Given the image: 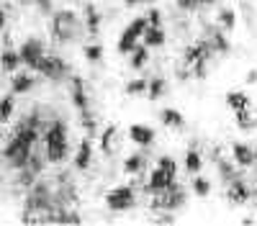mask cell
<instances>
[{
	"label": "cell",
	"mask_w": 257,
	"mask_h": 226,
	"mask_svg": "<svg viewBox=\"0 0 257 226\" xmlns=\"http://www.w3.org/2000/svg\"><path fill=\"white\" fill-rule=\"evenodd\" d=\"M118 149V126L116 123H108L103 131H100V152L105 157H111Z\"/></svg>",
	"instance_id": "20"
},
{
	"label": "cell",
	"mask_w": 257,
	"mask_h": 226,
	"mask_svg": "<svg viewBox=\"0 0 257 226\" xmlns=\"http://www.w3.org/2000/svg\"><path fill=\"white\" fill-rule=\"evenodd\" d=\"M185 198L188 195L183 190V185L178 182L175 188L152 195V205H149V208H152V211H178V208H183V205H185Z\"/></svg>",
	"instance_id": "10"
},
{
	"label": "cell",
	"mask_w": 257,
	"mask_h": 226,
	"mask_svg": "<svg viewBox=\"0 0 257 226\" xmlns=\"http://www.w3.org/2000/svg\"><path fill=\"white\" fill-rule=\"evenodd\" d=\"M147 82L144 77H134V80H128L126 85H123V93L126 95H132V98H139V95H147Z\"/></svg>",
	"instance_id": "34"
},
{
	"label": "cell",
	"mask_w": 257,
	"mask_h": 226,
	"mask_svg": "<svg viewBox=\"0 0 257 226\" xmlns=\"http://www.w3.org/2000/svg\"><path fill=\"white\" fill-rule=\"evenodd\" d=\"M34 6L41 11V13H52V6H54V0H34Z\"/></svg>",
	"instance_id": "37"
},
{
	"label": "cell",
	"mask_w": 257,
	"mask_h": 226,
	"mask_svg": "<svg viewBox=\"0 0 257 226\" xmlns=\"http://www.w3.org/2000/svg\"><path fill=\"white\" fill-rule=\"evenodd\" d=\"M234 123H237L239 131H252V129H257V121H254V116H252L249 108L234 111Z\"/></svg>",
	"instance_id": "32"
},
{
	"label": "cell",
	"mask_w": 257,
	"mask_h": 226,
	"mask_svg": "<svg viewBox=\"0 0 257 226\" xmlns=\"http://www.w3.org/2000/svg\"><path fill=\"white\" fill-rule=\"evenodd\" d=\"M147 21H149V26H162V11L157 8V6H152V8H149L147 11Z\"/></svg>",
	"instance_id": "36"
},
{
	"label": "cell",
	"mask_w": 257,
	"mask_h": 226,
	"mask_svg": "<svg viewBox=\"0 0 257 226\" xmlns=\"http://www.w3.org/2000/svg\"><path fill=\"white\" fill-rule=\"evenodd\" d=\"M252 198L257 200V180H254V188H252Z\"/></svg>",
	"instance_id": "41"
},
{
	"label": "cell",
	"mask_w": 257,
	"mask_h": 226,
	"mask_svg": "<svg viewBox=\"0 0 257 226\" xmlns=\"http://www.w3.org/2000/svg\"><path fill=\"white\" fill-rule=\"evenodd\" d=\"M18 54H21V62H24L29 70L36 72V67L41 65V59L47 57V47H44V41H41L39 36H29L24 44H21Z\"/></svg>",
	"instance_id": "12"
},
{
	"label": "cell",
	"mask_w": 257,
	"mask_h": 226,
	"mask_svg": "<svg viewBox=\"0 0 257 226\" xmlns=\"http://www.w3.org/2000/svg\"><path fill=\"white\" fill-rule=\"evenodd\" d=\"M216 26L219 29H224L226 34H231L234 29H237V24H239V16H237V11L234 8H229V6H221L219 11H216Z\"/></svg>",
	"instance_id": "23"
},
{
	"label": "cell",
	"mask_w": 257,
	"mask_h": 226,
	"mask_svg": "<svg viewBox=\"0 0 257 226\" xmlns=\"http://www.w3.org/2000/svg\"><path fill=\"white\" fill-rule=\"evenodd\" d=\"M183 164H185V172L188 175H198L203 170V154H201V149H196V144H190V147L185 149Z\"/></svg>",
	"instance_id": "24"
},
{
	"label": "cell",
	"mask_w": 257,
	"mask_h": 226,
	"mask_svg": "<svg viewBox=\"0 0 257 226\" xmlns=\"http://www.w3.org/2000/svg\"><path fill=\"white\" fill-rule=\"evenodd\" d=\"M41 123H47V121H41V113H39V111L26 113L24 118H21V123H16L13 134L8 136L6 147H3V159L8 162L11 170L18 172V170L26 167L31 152L36 149V144H39Z\"/></svg>",
	"instance_id": "1"
},
{
	"label": "cell",
	"mask_w": 257,
	"mask_h": 226,
	"mask_svg": "<svg viewBox=\"0 0 257 226\" xmlns=\"http://www.w3.org/2000/svg\"><path fill=\"white\" fill-rule=\"evenodd\" d=\"M36 85V80L31 72H13L11 77V93L13 95H24V93H31Z\"/></svg>",
	"instance_id": "21"
},
{
	"label": "cell",
	"mask_w": 257,
	"mask_h": 226,
	"mask_svg": "<svg viewBox=\"0 0 257 226\" xmlns=\"http://www.w3.org/2000/svg\"><path fill=\"white\" fill-rule=\"evenodd\" d=\"M254 162H257V147H254Z\"/></svg>",
	"instance_id": "43"
},
{
	"label": "cell",
	"mask_w": 257,
	"mask_h": 226,
	"mask_svg": "<svg viewBox=\"0 0 257 226\" xmlns=\"http://www.w3.org/2000/svg\"><path fill=\"white\" fill-rule=\"evenodd\" d=\"M175 185H178V172H170V170L160 167V164H155L152 172H149V177H147L144 190L149 195H157V193H165L170 188H175Z\"/></svg>",
	"instance_id": "9"
},
{
	"label": "cell",
	"mask_w": 257,
	"mask_h": 226,
	"mask_svg": "<svg viewBox=\"0 0 257 226\" xmlns=\"http://www.w3.org/2000/svg\"><path fill=\"white\" fill-rule=\"evenodd\" d=\"M128 139H132V144H137L139 149H149L157 139V131L152 126H147V123H132V126H128Z\"/></svg>",
	"instance_id": "16"
},
{
	"label": "cell",
	"mask_w": 257,
	"mask_h": 226,
	"mask_svg": "<svg viewBox=\"0 0 257 226\" xmlns=\"http://www.w3.org/2000/svg\"><path fill=\"white\" fill-rule=\"evenodd\" d=\"M244 82H247V85H257V70H249L247 77H244Z\"/></svg>",
	"instance_id": "38"
},
{
	"label": "cell",
	"mask_w": 257,
	"mask_h": 226,
	"mask_svg": "<svg viewBox=\"0 0 257 226\" xmlns=\"http://www.w3.org/2000/svg\"><path fill=\"white\" fill-rule=\"evenodd\" d=\"M165 41H167V31L162 26H149L142 36V44H147L149 49H162Z\"/></svg>",
	"instance_id": "25"
},
{
	"label": "cell",
	"mask_w": 257,
	"mask_h": 226,
	"mask_svg": "<svg viewBox=\"0 0 257 226\" xmlns=\"http://www.w3.org/2000/svg\"><path fill=\"white\" fill-rule=\"evenodd\" d=\"M21 65H24V62H21V54L16 52V49H6L3 54H0V70H3V72H8V75H13Z\"/></svg>",
	"instance_id": "30"
},
{
	"label": "cell",
	"mask_w": 257,
	"mask_h": 226,
	"mask_svg": "<svg viewBox=\"0 0 257 226\" xmlns=\"http://www.w3.org/2000/svg\"><path fill=\"white\" fill-rule=\"evenodd\" d=\"M72 164H75V170H80V172L90 170V164H93V136H85L77 144V152L72 157Z\"/></svg>",
	"instance_id": "18"
},
{
	"label": "cell",
	"mask_w": 257,
	"mask_h": 226,
	"mask_svg": "<svg viewBox=\"0 0 257 226\" xmlns=\"http://www.w3.org/2000/svg\"><path fill=\"white\" fill-rule=\"evenodd\" d=\"M190 193L196 198H208L211 195V180L203 177L201 172L198 175H190Z\"/></svg>",
	"instance_id": "31"
},
{
	"label": "cell",
	"mask_w": 257,
	"mask_h": 226,
	"mask_svg": "<svg viewBox=\"0 0 257 226\" xmlns=\"http://www.w3.org/2000/svg\"><path fill=\"white\" fill-rule=\"evenodd\" d=\"M16 111V95L13 93H6L3 98H0V123H8L11 116Z\"/></svg>",
	"instance_id": "33"
},
{
	"label": "cell",
	"mask_w": 257,
	"mask_h": 226,
	"mask_svg": "<svg viewBox=\"0 0 257 226\" xmlns=\"http://www.w3.org/2000/svg\"><path fill=\"white\" fill-rule=\"evenodd\" d=\"M6 24H8V16H6L3 6H0V29H6Z\"/></svg>",
	"instance_id": "39"
},
{
	"label": "cell",
	"mask_w": 257,
	"mask_h": 226,
	"mask_svg": "<svg viewBox=\"0 0 257 226\" xmlns=\"http://www.w3.org/2000/svg\"><path fill=\"white\" fill-rule=\"evenodd\" d=\"M82 57L88 65H100L103 57H105V49H103L100 41H88V44L82 47Z\"/></svg>",
	"instance_id": "29"
},
{
	"label": "cell",
	"mask_w": 257,
	"mask_h": 226,
	"mask_svg": "<svg viewBox=\"0 0 257 226\" xmlns=\"http://www.w3.org/2000/svg\"><path fill=\"white\" fill-rule=\"evenodd\" d=\"M70 100H72V106H75L77 116L93 111V100H90L88 82H85L80 75H70Z\"/></svg>",
	"instance_id": "8"
},
{
	"label": "cell",
	"mask_w": 257,
	"mask_h": 226,
	"mask_svg": "<svg viewBox=\"0 0 257 226\" xmlns=\"http://www.w3.org/2000/svg\"><path fill=\"white\" fill-rule=\"evenodd\" d=\"M160 123H162L165 129L180 131V129H185V116H183V111H178L175 106H165V108L160 111Z\"/></svg>",
	"instance_id": "19"
},
{
	"label": "cell",
	"mask_w": 257,
	"mask_h": 226,
	"mask_svg": "<svg viewBox=\"0 0 257 226\" xmlns=\"http://www.w3.org/2000/svg\"><path fill=\"white\" fill-rule=\"evenodd\" d=\"M105 208L113 211V213H123V211H132L137 205V188H134V180L126 182V185H116L105 193Z\"/></svg>",
	"instance_id": "5"
},
{
	"label": "cell",
	"mask_w": 257,
	"mask_h": 226,
	"mask_svg": "<svg viewBox=\"0 0 257 226\" xmlns=\"http://www.w3.org/2000/svg\"><path fill=\"white\" fill-rule=\"evenodd\" d=\"M226 188V200L231 203V205H244V203H249L252 200V185L239 175V177H234L229 185H224Z\"/></svg>",
	"instance_id": "13"
},
{
	"label": "cell",
	"mask_w": 257,
	"mask_h": 226,
	"mask_svg": "<svg viewBox=\"0 0 257 226\" xmlns=\"http://www.w3.org/2000/svg\"><path fill=\"white\" fill-rule=\"evenodd\" d=\"M49 31L52 36L59 41V44H72V41H77L85 31V24L82 18L72 11V8H59L52 13V21H49Z\"/></svg>",
	"instance_id": "3"
},
{
	"label": "cell",
	"mask_w": 257,
	"mask_h": 226,
	"mask_svg": "<svg viewBox=\"0 0 257 226\" xmlns=\"http://www.w3.org/2000/svg\"><path fill=\"white\" fill-rule=\"evenodd\" d=\"M213 57L216 54H213L211 44L203 36H198L183 49V67H188L196 80H206L208 77V65H211Z\"/></svg>",
	"instance_id": "4"
},
{
	"label": "cell",
	"mask_w": 257,
	"mask_h": 226,
	"mask_svg": "<svg viewBox=\"0 0 257 226\" xmlns=\"http://www.w3.org/2000/svg\"><path fill=\"white\" fill-rule=\"evenodd\" d=\"M224 103H226V108L234 113V111H242V108H249V95L244 93V90H229L226 95H224Z\"/></svg>",
	"instance_id": "26"
},
{
	"label": "cell",
	"mask_w": 257,
	"mask_h": 226,
	"mask_svg": "<svg viewBox=\"0 0 257 226\" xmlns=\"http://www.w3.org/2000/svg\"><path fill=\"white\" fill-rule=\"evenodd\" d=\"M175 8L183 13H201V0H175Z\"/></svg>",
	"instance_id": "35"
},
{
	"label": "cell",
	"mask_w": 257,
	"mask_h": 226,
	"mask_svg": "<svg viewBox=\"0 0 257 226\" xmlns=\"http://www.w3.org/2000/svg\"><path fill=\"white\" fill-rule=\"evenodd\" d=\"M231 159L237 162V167L239 170H249V167H254V147L252 144H247V141H234L231 144Z\"/></svg>",
	"instance_id": "17"
},
{
	"label": "cell",
	"mask_w": 257,
	"mask_h": 226,
	"mask_svg": "<svg viewBox=\"0 0 257 226\" xmlns=\"http://www.w3.org/2000/svg\"><path fill=\"white\" fill-rule=\"evenodd\" d=\"M36 72L41 77H47L52 82H62V80H67L70 77V65L64 62L59 54H47L44 59H41V65L36 67Z\"/></svg>",
	"instance_id": "11"
},
{
	"label": "cell",
	"mask_w": 257,
	"mask_h": 226,
	"mask_svg": "<svg viewBox=\"0 0 257 226\" xmlns=\"http://www.w3.org/2000/svg\"><path fill=\"white\" fill-rule=\"evenodd\" d=\"M213 159H216V172H219V180H221L224 185H229L234 177H239L237 162H234L231 157H226L221 149H213Z\"/></svg>",
	"instance_id": "15"
},
{
	"label": "cell",
	"mask_w": 257,
	"mask_h": 226,
	"mask_svg": "<svg viewBox=\"0 0 257 226\" xmlns=\"http://www.w3.org/2000/svg\"><path fill=\"white\" fill-rule=\"evenodd\" d=\"M144 3H149V6H155V0H144Z\"/></svg>",
	"instance_id": "42"
},
{
	"label": "cell",
	"mask_w": 257,
	"mask_h": 226,
	"mask_svg": "<svg viewBox=\"0 0 257 226\" xmlns=\"http://www.w3.org/2000/svg\"><path fill=\"white\" fill-rule=\"evenodd\" d=\"M147 29H149L147 16H134L132 21H128V26L121 31V36H118L116 52H118V54H128V52H132V49L139 44V41H142V36H144Z\"/></svg>",
	"instance_id": "6"
},
{
	"label": "cell",
	"mask_w": 257,
	"mask_h": 226,
	"mask_svg": "<svg viewBox=\"0 0 257 226\" xmlns=\"http://www.w3.org/2000/svg\"><path fill=\"white\" fill-rule=\"evenodd\" d=\"M201 36L211 44V49H213L216 57H224V54L231 52V41H229L226 31L216 26V21H203L201 24Z\"/></svg>",
	"instance_id": "7"
},
{
	"label": "cell",
	"mask_w": 257,
	"mask_h": 226,
	"mask_svg": "<svg viewBox=\"0 0 257 226\" xmlns=\"http://www.w3.org/2000/svg\"><path fill=\"white\" fill-rule=\"evenodd\" d=\"M44 154L49 164H62L70 154V131L67 123L62 118L47 121V131H44Z\"/></svg>",
	"instance_id": "2"
},
{
	"label": "cell",
	"mask_w": 257,
	"mask_h": 226,
	"mask_svg": "<svg viewBox=\"0 0 257 226\" xmlns=\"http://www.w3.org/2000/svg\"><path fill=\"white\" fill-rule=\"evenodd\" d=\"M126 57H128V67H132V70H142V67H147V62H149V47L139 41V44Z\"/></svg>",
	"instance_id": "27"
},
{
	"label": "cell",
	"mask_w": 257,
	"mask_h": 226,
	"mask_svg": "<svg viewBox=\"0 0 257 226\" xmlns=\"http://www.w3.org/2000/svg\"><path fill=\"white\" fill-rule=\"evenodd\" d=\"M165 93H167V80L162 75L149 77V82H147V98L149 100H160V98H165Z\"/></svg>",
	"instance_id": "28"
},
{
	"label": "cell",
	"mask_w": 257,
	"mask_h": 226,
	"mask_svg": "<svg viewBox=\"0 0 257 226\" xmlns=\"http://www.w3.org/2000/svg\"><path fill=\"white\" fill-rule=\"evenodd\" d=\"M121 170H123L126 175H132V177H139V175L147 170V157H144V152H132V154L123 159Z\"/></svg>",
	"instance_id": "22"
},
{
	"label": "cell",
	"mask_w": 257,
	"mask_h": 226,
	"mask_svg": "<svg viewBox=\"0 0 257 226\" xmlns=\"http://www.w3.org/2000/svg\"><path fill=\"white\" fill-rule=\"evenodd\" d=\"M82 24H85V31H88L90 39H98L100 36L103 16H100V11H98V6L93 3V0H88V3L82 6Z\"/></svg>",
	"instance_id": "14"
},
{
	"label": "cell",
	"mask_w": 257,
	"mask_h": 226,
	"mask_svg": "<svg viewBox=\"0 0 257 226\" xmlns=\"http://www.w3.org/2000/svg\"><path fill=\"white\" fill-rule=\"evenodd\" d=\"M139 3H144V0H123L126 8H134V6H139Z\"/></svg>",
	"instance_id": "40"
}]
</instances>
